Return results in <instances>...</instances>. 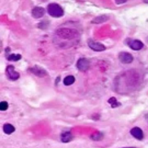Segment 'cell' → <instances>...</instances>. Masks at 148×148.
<instances>
[{
    "instance_id": "6da1fadb",
    "label": "cell",
    "mask_w": 148,
    "mask_h": 148,
    "mask_svg": "<svg viewBox=\"0 0 148 148\" xmlns=\"http://www.w3.org/2000/svg\"><path fill=\"white\" fill-rule=\"evenodd\" d=\"M48 14L54 18L63 17L64 14V9L61 6L55 3H51L47 7Z\"/></svg>"
},
{
    "instance_id": "7a4b0ae2",
    "label": "cell",
    "mask_w": 148,
    "mask_h": 148,
    "mask_svg": "<svg viewBox=\"0 0 148 148\" xmlns=\"http://www.w3.org/2000/svg\"><path fill=\"white\" fill-rule=\"evenodd\" d=\"M57 34L62 38L70 39L76 38L78 33H77V31H76V30L65 28L58 30Z\"/></svg>"
},
{
    "instance_id": "3957f363",
    "label": "cell",
    "mask_w": 148,
    "mask_h": 148,
    "mask_svg": "<svg viewBox=\"0 0 148 148\" xmlns=\"http://www.w3.org/2000/svg\"><path fill=\"white\" fill-rule=\"evenodd\" d=\"M6 74L10 80L16 81L19 78V73L15 71V68L13 65H8L6 69Z\"/></svg>"
},
{
    "instance_id": "277c9868",
    "label": "cell",
    "mask_w": 148,
    "mask_h": 148,
    "mask_svg": "<svg viewBox=\"0 0 148 148\" xmlns=\"http://www.w3.org/2000/svg\"><path fill=\"white\" fill-rule=\"evenodd\" d=\"M89 47L94 51H103L106 50V47L102 43L95 41L93 40L90 39L87 41Z\"/></svg>"
},
{
    "instance_id": "5b68a950",
    "label": "cell",
    "mask_w": 148,
    "mask_h": 148,
    "mask_svg": "<svg viewBox=\"0 0 148 148\" xmlns=\"http://www.w3.org/2000/svg\"><path fill=\"white\" fill-rule=\"evenodd\" d=\"M118 58L119 61L124 64H131L134 60L133 56L127 52H121L119 54Z\"/></svg>"
},
{
    "instance_id": "8992f818",
    "label": "cell",
    "mask_w": 148,
    "mask_h": 148,
    "mask_svg": "<svg viewBox=\"0 0 148 148\" xmlns=\"http://www.w3.org/2000/svg\"><path fill=\"white\" fill-rule=\"evenodd\" d=\"M127 45L132 50L135 51H139L144 47V44L139 40H130L127 41Z\"/></svg>"
},
{
    "instance_id": "52a82bcc",
    "label": "cell",
    "mask_w": 148,
    "mask_h": 148,
    "mask_svg": "<svg viewBox=\"0 0 148 148\" xmlns=\"http://www.w3.org/2000/svg\"><path fill=\"white\" fill-rule=\"evenodd\" d=\"M77 67L79 71L82 72L86 71L90 67V62L86 58H79L77 63Z\"/></svg>"
},
{
    "instance_id": "ba28073f",
    "label": "cell",
    "mask_w": 148,
    "mask_h": 148,
    "mask_svg": "<svg viewBox=\"0 0 148 148\" xmlns=\"http://www.w3.org/2000/svg\"><path fill=\"white\" fill-rule=\"evenodd\" d=\"M131 135L138 140H142L144 138V133L141 128L138 127H133L130 131Z\"/></svg>"
},
{
    "instance_id": "9c48e42d",
    "label": "cell",
    "mask_w": 148,
    "mask_h": 148,
    "mask_svg": "<svg viewBox=\"0 0 148 148\" xmlns=\"http://www.w3.org/2000/svg\"><path fill=\"white\" fill-rule=\"evenodd\" d=\"M45 14V10L41 7H36L32 10V16L35 19L42 18Z\"/></svg>"
},
{
    "instance_id": "30bf717a",
    "label": "cell",
    "mask_w": 148,
    "mask_h": 148,
    "mask_svg": "<svg viewBox=\"0 0 148 148\" xmlns=\"http://www.w3.org/2000/svg\"><path fill=\"white\" fill-rule=\"evenodd\" d=\"M30 71L36 76L43 77L47 74L46 71L40 66L36 65L30 69Z\"/></svg>"
},
{
    "instance_id": "8fae6325",
    "label": "cell",
    "mask_w": 148,
    "mask_h": 148,
    "mask_svg": "<svg viewBox=\"0 0 148 148\" xmlns=\"http://www.w3.org/2000/svg\"><path fill=\"white\" fill-rule=\"evenodd\" d=\"M15 130V127L11 124H5L3 126V131L4 132L8 135H10L13 133Z\"/></svg>"
},
{
    "instance_id": "7c38bea8",
    "label": "cell",
    "mask_w": 148,
    "mask_h": 148,
    "mask_svg": "<svg viewBox=\"0 0 148 148\" xmlns=\"http://www.w3.org/2000/svg\"><path fill=\"white\" fill-rule=\"evenodd\" d=\"M108 19H109V17L106 15H101V16H98L95 18L92 21V22L93 24H101V23L106 22Z\"/></svg>"
},
{
    "instance_id": "4fadbf2b",
    "label": "cell",
    "mask_w": 148,
    "mask_h": 148,
    "mask_svg": "<svg viewBox=\"0 0 148 148\" xmlns=\"http://www.w3.org/2000/svg\"><path fill=\"white\" fill-rule=\"evenodd\" d=\"M75 81V78L74 76L72 75H69L66 76L64 79V84L66 86L71 85L74 84Z\"/></svg>"
},
{
    "instance_id": "5bb4252c",
    "label": "cell",
    "mask_w": 148,
    "mask_h": 148,
    "mask_svg": "<svg viewBox=\"0 0 148 148\" xmlns=\"http://www.w3.org/2000/svg\"><path fill=\"white\" fill-rule=\"evenodd\" d=\"M108 103L110 104L112 108H115L121 106V103L118 101L115 97L110 98L108 100Z\"/></svg>"
},
{
    "instance_id": "9a60e30c",
    "label": "cell",
    "mask_w": 148,
    "mask_h": 148,
    "mask_svg": "<svg viewBox=\"0 0 148 148\" xmlns=\"http://www.w3.org/2000/svg\"><path fill=\"white\" fill-rule=\"evenodd\" d=\"M72 139V136L70 132H65L61 135V141L63 143H68Z\"/></svg>"
},
{
    "instance_id": "2e32d148",
    "label": "cell",
    "mask_w": 148,
    "mask_h": 148,
    "mask_svg": "<svg viewBox=\"0 0 148 148\" xmlns=\"http://www.w3.org/2000/svg\"><path fill=\"white\" fill-rule=\"evenodd\" d=\"M21 58H22V56L20 54L12 53L8 55V57H7V60L8 61L16 62L20 60Z\"/></svg>"
},
{
    "instance_id": "e0dca14e",
    "label": "cell",
    "mask_w": 148,
    "mask_h": 148,
    "mask_svg": "<svg viewBox=\"0 0 148 148\" xmlns=\"http://www.w3.org/2000/svg\"><path fill=\"white\" fill-rule=\"evenodd\" d=\"M8 107V103L6 101H2L0 103V110L1 111L6 110Z\"/></svg>"
},
{
    "instance_id": "ac0fdd59",
    "label": "cell",
    "mask_w": 148,
    "mask_h": 148,
    "mask_svg": "<svg viewBox=\"0 0 148 148\" xmlns=\"http://www.w3.org/2000/svg\"><path fill=\"white\" fill-rule=\"evenodd\" d=\"M116 3L117 5H121V4H124V3H126L127 2V1H116Z\"/></svg>"
},
{
    "instance_id": "d6986e66",
    "label": "cell",
    "mask_w": 148,
    "mask_h": 148,
    "mask_svg": "<svg viewBox=\"0 0 148 148\" xmlns=\"http://www.w3.org/2000/svg\"><path fill=\"white\" fill-rule=\"evenodd\" d=\"M137 148L136 147H123V148Z\"/></svg>"
},
{
    "instance_id": "ffe728a7",
    "label": "cell",
    "mask_w": 148,
    "mask_h": 148,
    "mask_svg": "<svg viewBox=\"0 0 148 148\" xmlns=\"http://www.w3.org/2000/svg\"><path fill=\"white\" fill-rule=\"evenodd\" d=\"M143 2L146 4H148V1H143Z\"/></svg>"
}]
</instances>
